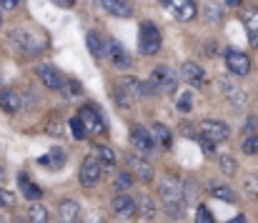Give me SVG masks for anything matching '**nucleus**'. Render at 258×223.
Wrapping results in <instances>:
<instances>
[{
  "mask_svg": "<svg viewBox=\"0 0 258 223\" xmlns=\"http://www.w3.org/2000/svg\"><path fill=\"white\" fill-rule=\"evenodd\" d=\"M158 196H161V201H163V206H166V211H168V216L171 218H180L183 216V183H180V178L178 176H163L161 178V183H158Z\"/></svg>",
  "mask_w": 258,
  "mask_h": 223,
  "instance_id": "1",
  "label": "nucleus"
},
{
  "mask_svg": "<svg viewBox=\"0 0 258 223\" xmlns=\"http://www.w3.org/2000/svg\"><path fill=\"white\" fill-rule=\"evenodd\" d=\"M138 48L143 55H156L161 50V30L153 23H143L141 25V38H138Z\"/></svg>",
  "mask_w": 258,
  "mask_h": 223,
  "instance_id": "2",
  "label": "nucleus"
},
{
  "mask_svg": "<svg viewBox=\"0 0 258 223\" xmlns=\"http://www.w3.org/2000/svg\"><path fill=\"white\" fill-rule=\"evenodd\" d=\"M151 85L153 90H163V93H173L178 88V75L168 66H156L151 71Z\"/></svg>",
  "mask_w": 258,
  "mask_h": 223,
  "instance_id": "3",
  "label": "nucleus"
},
{
  "mask_svg": "<svg viewBox=\"0 0 258 223\" xmlns=\"http://www.w3.org/2000/svg\"><path fill=\"white\" fill-rule=\"evenodd\" d=\"M163 3V8L171 13L175 20H180V23H188V20H193L196 18V3L193 0H161Z\"/></svg>",
  "mask_w": 258,
  "mask_h": 223,
  "instance_id": "4",
  "label": "nucleus"
},
{
  "mask_svg": "<svg viewBox=\"0 0 258 223\" xmlns=\"http://www.w3.org/2000/svg\"><path fill=\"white\" fill-rule=\"evenodd\" d=\"M100 173H103V165H100V160L95 158V153L86 155V160H83V165H81V186H86V188L98 186Z\"/></svg>",
  "mask_w": 258,
  "mask_h": 223,
  "instance_id": "5",
  "label": "nucleus"
},
{
  "mask_svg": "<svg viewBox=\"0 0 258 223\" xmlns=\"http://www.w3.org/2000/svg\"><path fill=\"white\" fill-rule=\"evenodd\" d=\"M10 43H13L23 55H38V53H40V43H38L35 35L28 33V30H13V33H10Z\"/></svg>",
  "mask_w": 258,
  "mask_h": 223,
  "instance_id": "6",
  "label": "nucleus"
},
{
  "mask_svg": "<svg viewBox=\"0 0 258 223\" xmlns=\"http://www.w3.org/2000/svg\"><path fill=\"white\" fill-rule=\"evenodd\" d=\"M198 133H203V136H206V138H211L213 143H226V141H228V136H231L228 126H226V123H221V121H201Z\"/></svg>",
  "mask_w": 258,
  "mask_h": 223,
  "instance_id": "7",
  "label": "nucleus"
},
{
  "mask_svg": "<svg viewBox=\"0 0 258 223\" xmlns=\"http://www.w3.org/2000/svg\"><path fill=\"white\" fill-rule=\"evenodd\" d=\"M226 66H228L231 75H236V78H243V75H248V71H251L248 55L241 53V50H233V48L226 50Z\"/></svg>",
  "mask_w": 258,
  "mask_h": 223,
  "instance_id": "8",
  "label": "nucleus"
},
{
  "mask_svg": "<svg viewBox=\"0 0 258 223\" xmlns=\"http://www.w3.org/2000/svg\"><path fill=\"white\" fill-rule=\"evenodd\" d=\"M78 116H81L83 126L88 128V133H105V121H103V116L95 105H83Z\"/></svg>",
  "mask_w": 258,
  "mask_h": 223,
  "instance_id": "9",
  "label": "nucleus"
},
{
  "mask_svg": "<svg viewBox=\"0 0 258 223\" xmlns=\"http://www.w3.org/2000/svg\"><path fill=\"white\" fill-rule=\"evenodd\" d=\"M131 141H133V146L141 150L143 155H151L153 148H156V138H153L143 126H133V128H131Z\"/></svg>",
  "mask_w": 258,
  "mask_h": 223,
  "instance_id": "10",
  "label": "nucleus"
},
{
  "mask_svg": "<svg viewBox=\"0 0 258 223\" xmlns=\"http://www.w3.org/2000/svg\"><path fill=\"white\" fill-rule=\"evenodd\" d=\"M218 85H221L223 95L228 98V103H233V105H243V103L248 100V98H246V90L236 85V78H221Z\"/></svg>",
  "mask_w": 258,
  "mask_h": 223,
  "instance_id": "11",
  "label": "nucleus"
},
{
  "mask_svg": "<svg viewBox=\"0 0 258 223\" xmlns=\"http://www.w3.org/2000/svg\"><path fill=\"white\" fill-rule=\"evenodd\" d=\"M38 78L50 90H60L63 83H66V75L60 73L58 68H53V66H38Z\"/></svg>",
  "mask_w": 258,
  "mask_h": 223,
  "instance_id": "12",
  "label": "nucleus"
},
{
  "mask_svg": "<svg viewBox=\"0 0 258 223\" xmlns=\"http://www.w3.org/2000/svg\"><path fill=\"white\" fill-rule=\"evenodd\" d=\"M128 165H131V171H133V176L138 178V181H143V183H151L153 181V165L143 158V155H131L128 158Z\"/></svg>",
  "mask_w": 258,
  "mask_h": 223,
  "instance_id": "13",
  "label": "nucleus"
},
{
  "mask_svg": "<svg viewBox=\"0 0 258 223\" xmlns=\"http://www.w3.org/2000/svg\"><path fill=\"white\" fill-rule=\"evenodd\" d=\"M136 211H138V203H136V198H133V196L120 193V196H115V198H113V213H115L118 218H133V216H136Z\"/></svg>",
  "mask_w": 258,
  "mask_h": 223,
  "instance_id": "14",
  "label": "nucleus"
},
{
  "mask_svg": "<svg viewBox=\"0 0 258 223\" xmlns=\"http://www.w3.org/2000/svg\"><path fill=\"white\" fill-rule=\"evenodd\" d=\"M105 48H108V55H110V61H113V66H115V68H131L133 58H131V53H128L120 43L108 40V43H105Z\"/></svg>",
  "mask_w": 258,
  "mask_h": 223,
  "instance_id": "15",
  "label": "nucleus"
},
{
  "mask_svg": "<svg viewBox=\"0 0 258 223\" xmlns=\"http://www.w3.org/2000/svg\"><path fill=\"white\" fill-rule=\"evenodd\" d=\"M0 108L5 113H18L23 108V95L18 90H10V88L0 90Z\"/></svg>",
  "mask_w": 258,
  "mask_h": 223,
  "instance_id": "16",
  "label": "nucleus"
},
{
  "mask_svg": "<svg viewBox=\"0 0 258 223\" xmlns=\"http://www.w3.org/2000/svg\"><path fill=\"white\" fill-rule=\"evenodd\" d=\"M180 75H183L190 85H203V83H206V71H203V66H198V63H193V61H185V63H183Z\"/></svg>",
  "mask_w": 258,
  "mask_h": 223,
  "instance_id": "17",
  "label": "nucleus"
},
{
  "mask_svg": "<svg viewBox=\"0 0 258 223\" xmlns=\"http://www.w3.org/2000/svg\"><path fill=\"white\" fill-rule=\"evenodd\" d=\"M86 43H88L90 55H93L95 61H103V58L108 55V48H105V43H103V35H100V33L90 30V33L86 35Z\"/></svg>",
  "mask_w": 258,
  "mask_h": 223,
  "instance_id": "18",
  "label": "nucleus"
},
{
  "mask_svg": "<svg viewBox=\"0 0 258 223\" xmlns=\"http://www.w3.org/2000/svg\"><path fill=\"white\" fill-rule=\"evenodd\" d=\"M123 88L128 90V95L136 100V98H148L151 93H153V85H148V83H141V80H136V78H125L123 80Z\"/></svg>",
  "mask_w": 258,
  "mask_h": 223,
  "instance_id": "19",
  "label": "nucleus"
},
{
  "mask_svg": "<svg viewBox=\"0 0 258 223\" xmlns=\"http://www.w3.org/2000/svg\"><path fill=\"white\" fill-rule=\"evenodd\" d=\"M103 3V8L110 13V15H115V18H131L133 15V8L125 3V0H100Z\"/></svg>",
  "mask_w": 258,
  "mask_h": 223,
  "instance_id": "20",
  "label": "nucleus"
},
{
  "mask_svg": "<svg viewBox=\"0 0 258 223\" xmlns=\"http://www.w3.org/2000/svg\"><path fill=\"white\" fill-rule=\"evenodd\" d=\"M58 213H60V218H63L66 223H76V221H78V213H81V206H78L76 201L66 198V201H60Z\"/></svg>",
  "mask_w": 258,
  "mask_h": 223,
  "instance_id": "21",
  "label": "nucleus"
},
{
  "mask_svg": "<svg viewBox=\"0 0 258 223\" xmlns=\"http://www.w3.org/2000/svg\"><path fill=\"white\" fill-rule=\"evenodd\" d=\"M18 183H20V191H23V196H25L28 201H40L43 191H40L35 183H30L28 173H20V176H18Z\"/></svg>",
  "mask_w": 258,
  "mask_h": 223,
  "instance_id": "22",
  "label": "nucleus"
},
{
  "mask_svg": "<svg viewBox=\"0 0 258 223\" xmlns=\"http://www.w3.org/2000/svg\"><path fill=\"white\" fill-rule=\"evenodd\" d=\"M93 153H95V158L100 160L103 171H113V168H115V150L113 148H108V146H95Z\"/></svg>",
  "mask_w": 258,
  "mask_h": 223,
  "instance_id": "23",
  "label": "nucleus"
},
{
  "mask_svg": "<svg viewBox=\"0 0 258 223\" xmlns=\"http://www.w3.org/2000/svg\"><path fill=\"white\" fill-rule=\"evenodd\" d=\"M66 160H68V158H66V150H60V148L50 150L48 155H43V158H40V163H43V165L55 168V171H58V168H63V165H66Z\"/></svg>",
  "mask_w": 258,
  "mask_h": 223,
  "instance_id": "24",
  "label": "nucleus"
},
{
  "mask_svg": "<svg viewBox=\"0 0 258 223\" xmlns=\"http://www.w3.org/2000/svg\"><path fill=\"white\" fill-rule=\"evenodd\" d=\"M45 131H48V136H55V138L66 136V123H63V118H60L58 113H53V116L48 118V123H45Z\"/></svg>",
  "mask_w": 258,
  "mask_h": 223,
  "instance_id": "25",
  "label": "nucleus"
},
{
  "mask_svg": "<svg viewBox=\"0 0 258 223\" xmlns=\"http://www.w3.org/2000/svg\"><path fill=\"white\" fill-rule=\"evenodd\" d=\"M48 208H43L40 203L33 201V206L28 208V223H48Z\"/></svg>",
  "mask_w": 258,
  "mask_h": 223,
  "instance_id": "26",
  "label": "nucleus"
},
{
  "mask_svg": "<svg viewBox=\"0 0 258 223\" xmlns=\"http://www.w3.org/2000/svg\"><path fill=\"white\" fill-rule=\"evenodd\" d=\"M153 138L163 146V148H171V143H173V133L163 126V123H156L153 126Z\"/></svg>",
  "mask_w": 258,
  "mask_h": 223,
  "instance_id": "27",
  "label": "nucleus"
},
{
  "mask_svg": "<svg viewBox=\"0 0 258 223\" xmlns=\"http://www.w3.org/2000/svg\"><path fill=\"white\" fill-rule=\"evenodd\" d=\"M60 93H63V98H66V100H76V98H81L83 88H81V83H78V80H68V78H66V83H63Z\"/></svg>",
  "mask_w": 258,
  "mask_h": 223,
  "instance_id": "28",
  "label": "nucleus"
},
{
  "mask_svg": "<svg viewBox=\"0 0 258 223\" xmlns=\"http://www.w3.org/2000/svg\"><path fill=\"white\" fill-rule=\"evenodd\" d=\"M138 211H141L143 218H156V203H153V198L143 193V196L138 198Z\"/></svg>",
  "mask_w": 258,
  "mask_h": 223,
  "instance_id": "29",
  "label": "nucleus"
},
{
  "mask_svg": "<svg viewBox=\"0 0 258 223\" xmlns=\"http://www.w3.org/2000/svg\"><path fill=\"white\" fill-rule=\"evenodd\" d=\"M68 126H71V133H73V138H76V141H86V138H88V128L83 126L81 116H73Z\"/></svg>",
  "mask_w": 258,
  "mask_h": 223,
  "instance_id": "30",
  "label": "nucleus"
},
{
  "mask_svg": "<svg viewBox=\"0 0 258 223\" xmlns=\"http://www.w3.org/2000/svg\"><path fill=\"white\" fill-rule=\"evenodd\" d=\"M113 100H115V105H120V108H131L136 100L128 95V90L123 88V85H118V88H113Z\"/></svg>",
  "mask_w": 258,
  "mask_h": 223,
  "instance_id": "31",
  "label": "nucleus"
},
{
  "mask_svg": "<svg viewBox=\"0 0 258 223\" xmlns=\"http://www.w3.org/2000/svg\"><path fill=\"white\" fill-rule=\"evenodd\" d=\"M211 193H213V198H218V201H223V203H236V193H233L231 188H226V186H216V183H213Z\"/></svg>",
  "mask_w": 258,
  "mask_h": 223,
  "instance_id": "32",
  "label": "nucleus"
},
{
  "mask_svg": "<svg viewBox=\"0 0 258 223\" xmlns=\"http://www.w3.org/2000/svg\"><path fill=\"white\" fill-rule=\"evenodd\" d=\"M196 198H198V183L193 178L183 181V201L185 203H196Z\"/></svg>",
  "mask_w": 258,
  "mask_h": 223,
  "instance_id": "33",
  "label": "nucleus"
},
{
  "mask_svg": "<svg viewBox=\"0 0 258 223\" xmlns=\"http://www.w3.org/2000/svg\"><path fill=\"white\" fill-rule=\"evenodd\" d=\"M243 25H246L248 35H256L258 33V13L256 10H246V13H243Z\"/></svg>",
  "mask_w": 258,
  "mask_h": 223,
  "instance_id": "34",
  "label": "nucleus"
},
{
  "mask_svg": "<svg viewBox=\"0 0 258 223\" xmlns=\"http://www.w3.org/2000/svg\"><path fill=\"white\" fill-rule=\"evenodd\" d=\"M243 191H246V196L256 198L258 196V173H248V176H246V181H243Z\"/></svg>",
  "mask_w": 258,
  "mask_h": 223,
  "instance_id": "35",
  "label": "nucleus"
},
{
  "mask_svg": "<svg viewBox=\"0 0 258 223\" xmlns=\"http://www.w3.org/2000/svg\"><path fill=\"white\" fill-rule=\"evenodd\" d=\"M218 160H221V168H223V173L233 176V173L238 171V160H236L233 155H228V153H226V155H221Z\"/></svg>",
  "mask_w": 258,
  "mask_h": 223,
  "instance_id": "36",
  "label": "nucleus"
},
{
  "mask_svg": "<svg viewBox=\"0 0 258 223\" xmlns=\"http://www.w3.org/2000/svg\"><path fill=\"white\" fill-rule=\"evenodd\" d=\"M133 181H136L133 173H118V176H115V188H118V191H125V188L133 186Z\"/></svg>",
  "mask_w": 258,
  "mask_h": 223,
  "instance_id": "37",
  "label": "nucleus"
},
{
  "mask_svg": "<svg viewBox=\"0 0 258 223\" xmlns=\"http://www.w3.org/2000/svg\"><path fill=\"white\" fill-rule=\"evenodd\" d=\"M243 153L258 155V136H246V141H243Z\"/></svg>",
  "mask_w": 258,
  "mask_h": 223,
  "instance_id": "38",
  "label": "nucleus"
},
{
  "mask_svg": "<svg viewBox=\"0 0 258 223\" xmlns=\"http://www.w3.org/2000/svg\"><path fill=\"white\" fill-rule=\"evenodd\" d=\"M196 141L201 143V148L206 150V153H216V146H218V143H213V141H211V138H206L203 133H198V136H196Z\"/></svg>",
  "mask_w": 258,
  "mask_h": 223,
  "instance_id": "39",
  "label": "nucleus"
},
{
  "mask_svg": "<svg viewBox=\"0 0 258 223\" xmlns=\"http://www.w3.org/2000/svg\"><path fill=\"white\" fill-rule=\"evenodd\" d=\"M196 223H213V216H211V211H208L206 206H198V211H196Z\"/></svg>",
  "mask_w": 258,
  "mask_h": 223,
  "instance_id": "40",
  "label": "nucleus"
},
{
  "mask_svg": "<svg viewBox=\"0 0 258 223\" xmlns=\"http://www.w3.org/2000/svg\"><path fill=\"white\" fill-rule=\"evenodd\" d=\"M13 201H15L13 193H8V191L0 188V208H3V206H13Z\"/></svg>",
  "mask_w": 258,
  "mask_h": 223,
  "instance_id": "41",
  "label": "nucleus"
},
{
  "mask_svg": "<svg viewBox=\"0 0 258 223\" xmlns=\"http://www.w3.org/2000/svg\"><path fill=\"white\" fill-rule=\"evenodd\" d=\"M178 108H180V110H190V93H183V95H180Z\"/></svg>",
  "mask_w": 258,
  "mask_h": 223,
  "instance_id": "42",
  "label": "nucleus"
},
{
  "mask_svg": "<svg viewBox=\"0 0 258 223\" xmlns=\"http://www.w3.org/2000/svg\"><path fill=\"white\" fill-rule=\"evenodd\" d=\"M20 5V0H0V8L3 10H15Z\"/></svg>",
  "mask_w": 258,
  "mask_h": 223,
  "instance_id": "43",
  "label": "nucleus"
},
{
  "mask_svg": "<svg viewBox=\"0 0 258 223\" xmlns=\"http://www.w3.org/2000/svg\"><path fill=\"white\" fill-rule=\"evenodd\" d=\"M206 13H208V20H211V23H213V20H218V8L208 5V8H206Z\"/></svg>",
  "mask_w": 258,
  "mask_h": 223,
  "instance_id": "44",
  "label": "nucleus"
},
{
  "mask_svg": "<svg viewBox=\"0 0 258 223\" xmlns=\"http://www.w3.org/2000/svg\"><path fill=\"white\" fill-rule=\"evenodd\" d=\"M53 3H55L58 8H73V5H76V0H53Z\"/></svg>",
  "mask_w": 258,
  "mask_h": 223,
  "instance_id": "45",
  "label": "nucleus"
},
{
  "mask_svg": "<svg viewBox=\"0 0 258 223\" xmlns=\"http://www.w3.org/2000/svg\"><path fill=\"white\" fill-rule=\"evenodd\" d=\"M228 223H246V218H243V216H236V218H231Z\"/></svg>",
  "mask_w": 258,
  "mask_h": 223,
  "instance_id": "46",
  "label": "nucleus"
},
{
  "mask_svg": "<svg viewBox=\"0 0 258 223\" xmlns=\"http://www.w3.org/2000/svg\"><path fill=\"white\" fill-rule=\"evenodd\" d=\"M3 181H5V168L0 165V183H3Z\"/></svg>",
  "mask_w": 258,
  "mask_h": 223,
  "instance_id": "47",
  "label": "nucleus"
},
{
  "mask_svg": "<svg viewBox=\"0 0 258 223\" xmlns=\"http://www.w3.org/2000/svg\"><path fill=\"white\" fill-rule=\"evenodd\" d=\"M251 43H253V45L258 48V33H256V35H251Z\"/></svg>",
  "mask_w": 258,
  "mask_h": 223,
  "instance_id": "48",
  "label": "nucleus"
},
{
  "mask_svg": "<svg viewBox=\"0 0 258 223\" xmlns=\"http://www.w3.org/2000/svg\"><path fill=\"white\" fill-rule=\"evenodd\" d=\"M0 28H3V8H0Z\"/></svg>",
  "mask_w": 258,
  "mask_h": 223,
  "instance_id": "49",
  "label": "nucleus"
},
{
  "mask_svg": "<svg viewBox=\"0 0 258 223\" xmlns=\"http://www.w3.org/2000/svg\"><path fill=\"white\" fill-rule=\"evenodd\" d=\"M0 80H3V78H0Z\"/></svg>",
  "mask_w": 258,
  "mask_h": 223,
  "instance_id": "50",
  "label": "nucleus"
},
{
  "mask_svg": "<svg viewBox=\"0 0 258 223\" xmlns=\"http://www.w3.org/2000/svg\"><path fill=\"white\" fill-rule=\"evenodd\" d=\"M63 223H66V221H63Z\"/></svg>",
  "mask_w": 258,
  "mask_h": 223,
  "instance_id": "51",
  "label": "nucleus"
}]
</instances>
